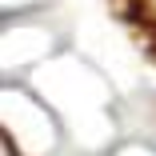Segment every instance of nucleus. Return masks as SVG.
I'll use <instances>...</instances> for the list:
<instances>
[{"label": "nucleus", "instance_id": "f257e3e1", "mask_svg": "<svg viewBox=\"0 0 156 156\" xmlns=\"http://www.w3.org/2000/svg\"><path fill=\"white\" fill-rule=\"evenodd\" d=\"M124 8H128L132 20H140V28L148 32V40L156 48V0H124Z\"/></svg>", "mask_w": 156, "mask_h": 156}]
</instances>
